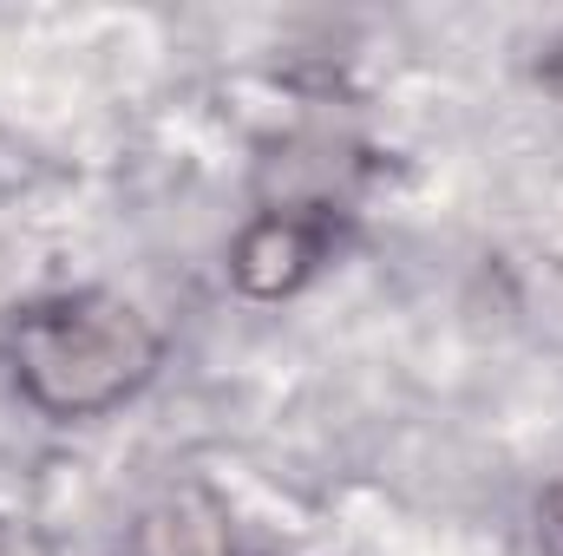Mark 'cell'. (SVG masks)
<instances>
[{
  "mask_svg": "<svg viewBox=\"0 0 563 556\" xmlns=\"http://www.w3.org/2000/svg\"><path fill=\"white\" fill-rule=\"evenodd\" d=\"M170 334L139 294L79 281L33 294L0 327V367L26 413L46 425H99L164 374Z\"/></svg>",
  "mask_w": 563,
  "mask_h": 556,
  "instance_id": "obj_1",
  "label": "cell"
},
{
  "mask_svg": "<svg viewBox=\"0 0 563 556\" xmlns=\"http://www.w3.org/2000/svg\"><path fill=\"white\" fill-rule=\"evenodd\" d=\"M334 249V230L321 210L308 203H282V210H256L236 236H230V263L223 276L243 301H288L301 294L308 281L321 276Z\"/></svg>",
  "mask_w": 563,
  "mask_h": 556,
  "instance_id": "obj_2",
  "label": "cell"
},
{
  "mask_svg": "<svg viewBox=\"0 0 563 556\" xmlns=\"http://www.w3.org/2000/svg\"><path fill=\"white\" fill-rule=\"evenodd\" d=\"M144 556H236L230 537V511L203 491V485H170L139 531Z\"/></svg>",
  "mask_w": 563,
  "mask_h": 556,
  "instance_id": "obj_3",
  "label": "cell"
},
{
  "mask_svg": "<svg viewBox=\"0 0 563 556\" xmlns=\"http://www.w3.org/2000/svg\"><path fill=\"white\" fill-rule=\"evenodd\" d=\"M0 556H59V544H53L46 524H33L20 511H0Z\"/></svg>",
  "mask_w": 563,
  "mask_h": 556,
  "instance_id": "obj_4",
  "label": "cell"
}]
</instances>
